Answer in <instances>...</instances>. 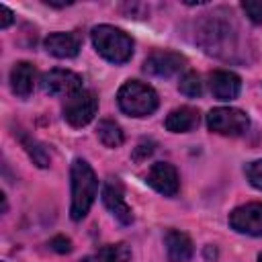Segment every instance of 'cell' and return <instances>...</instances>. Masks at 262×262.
<instances>
[{"label": "cell", "instance_id": "7402d4cb", "mask_svg": "<svg viewBox=\"0 0 262 262\" xmlns=\"http://www.w3.org/2000/svg\"><path fill=\"white\" fill-rule=\"evenodd\" d=\"M242 8L254 25H262V0H244Z\"/></svg>", "mask_w": 262, "mask_h": 262}, {"label": "cell", "instance_id": "4fadbf2b", "mask_svg": "<svg viewBox=\"0 0 262 262\" xmlns=\"http://www.w3.org/2000/svg\"><path fill=\"white\" fill-rule=\"evenodd\" d=\"M229 35H231V29L225 23L217 20V18H209L203 25V29H201V37L207 39L203 45L207 47L209 53H215V55H221L223 53L221 47H227Z\"/></svg>", "mask_w": 262, "mask_h": 262}, {"label": "cell", "instance_id": "4316f807", "mask_svg": "<svg viewBox=\"0 0 262 262\" xmlns=\"http://www.w3.org/2000/svg\"><path fill=\"white\" fill-rule=\"evenodd\" d=\"M205 256H207V258H215V256H217V250H215V248H211V246H207Z\"/></svg>", "mask_w": 262, "mask_h": 262}, {"label": "cell", "instance_id": "d6986e66", "mask_svg": "<svg viewBox=\"0 0 262 262\" xmlns=\"http://www.w3.org/2000/svg\"><path fill=\"white\" fill-rule=\"evenodd\" d=\"M96 133H98V139L102 141V145H106V147H119L125 139L121 127L111 119H102L96 127Z\"/></svg>", "mask_w": 262, "mask_h": 262}, {"label": "cell", "instance_id": "3957f363", "mask_svg": "<svg viewBox=\"0 0 262 262\" xmlns=\"http://www.w3.org/2000/svg\"><path fill=\"white\" fill-rule=\"evenodd\" d=\"M117 102L119 108L129 117H147L158 108L160 100L151 86L139 80H129L119 88Z\"/></svg>", "mask_w": 262, "mask_h": 262}, {"label": "cell", "instance_id": "cb8c5ba5", "mask_svg": "<svg viewBox=\"0 0 262 262\" xmlns=\"http://www.w3.org/2000/svg\"><path fill=\"white\" fill-rule=\"evenodd\" d=\"M49 248L57 254H68L72 252V242L66 237V235H55L51 242H49Z\"/></svg>", "mask_w": 262, "mask_h": 262}, {"label": "cell", "instance_id": "e0dca14e", "mask_svg": "<svg viewBox=\"0 0 262 262\" xmlns=\"http://www.w3.org/2000/svg\"><path fill=\"white\" fill-rule=\"evenodd\" d=\"M14 135L18 137L20 145L25 147V151L29 154V158L33 160V164H35V166H39V168H47V166H49L51 158H49V151L45 149V145H43V143H39V141H37L33 135L25 133L23 129L14 131Z\"/></svg>", "mask_w": 262, "mask_h": 262}, {"label": "cell", "instance_id": "8fae6325", "mask_svg": "<svg viewBox=\"0 0 262 262\" xmlns=\"http://www.w3.org/2000/svg\"><path fill=\"white\" fill-rule=\"evenodd\" d=\"M209 86H211V92L217 100H233V98L239 96L242 80L233 72L217 70L209 76Z\"/></svg>", "mask_w": 262, "mask_h": 262}, {"label": "cell", "instance_id": "9c48e42d", "mask_svg": "<svg viewBox=\"0 0 262 262\" xmlns=\"http://www.w3.org/2000/svg\"><path fill=\"white\" fill-rule=\"evenodd\" d=\"M186 66V59L180 53L174 51H154L145 63H143V72L158 76V78H170L174 74H178L182 68Z\"/></svg>", "mask_w": 262, "mask_h": 262}, {"label": "cell", "instance_id": "277c9868", "mask_svg": "<svg viewBox=\"0 0 262 262\" xmlns=\"http://www.w3.org/2000/svg\"><path fill=\"white\" fill-rule=\"evenodd\" d=\"M207 127L215 133L229 135V137H239L248 131L250 119L244 111L233 108V106H217L207 115Z\"/></svg>", "mask_w": 262, "mask_h": 262}, {"label": "cell", "instance_id": "83f0119b", "mask_svg": "<svg viewBox=\"0 0 262 262\" xmlns=\"http://www.w3.org/2000/svg\"><path fill=\"white\" fill-rule=\"evenodd\" d=\"M258 262H262V254H260V256H258Z\"/></svg>", "mask_w": 262, "mask_h": 262}, {"label": "cell", "instance_id": "7a4b0ae2", "mask_svg": "<svg viewBox=\"0 0 262 262\" xmlns=\"http://www.w3.org/2000/svg\"><path fill=\"white\" fill-rule=\"evenodd\" d=\"M92 43L96 51L111 63H125L133 55V39L111 25H98L92 29Z\"/></svg>", "mask_w": 262, "mask_h": 262}, {"label": "cell", "instance_id": "5bb4252c", "mask_svg": "<svg viewBox=\"0 0 262 262\" xmlns=\"http://www.w3.org/2000/svg\"><path fill=\"white\" fill-rule=\"evenodd\" d=\"M164 242H166V252H168V260L170 262H186V260H190L194 248H192L190 237L184 231L168 229Z\"/></svg>", "mask_w": 262, "mask_h": 262}, {"label": "cell", "instance_id": "7c38bea8", "mask_svg": "<svg viewBox=\"0 0 262 262\" xmlns=\"http://www.w3.org/2000/svg\"><path fill=\"white\" fill-rule=\"evenodd\" d=\"M43 47L53 57L70 59V57H76L80 51V37L76 33H51L43 41Z\"/></svg>", "mask_w": 262, "mask_h": 262}, {"label": "cell", "instance_id": "44dd1931", "mask_svg": "<svg viewBox=\"0 0 262 262\" xmlns=\"http://www.w3.org/2000/svg\"><path fill=\"white\" fill-rule=\"evenodd\" d=\"M244 172H246V176H248L250 184H252L254 188L262 190V160H256V162L246 164Z\"/></svg>", "mask_w": 262, "mask_h": 262}, {"label": "cell", "instance_id": "30bf717a", "mask_svg": "<svg viewBox=\"0 0 262 262\" xmlns=\"http://www.w3.org/2000/svg\"><path fill=\"white\" fill-rule=\"evenodd\" d=\"M147 184L164 196H176L178 186H180L178 172L168 162H156V164H151V168L147 172Z\"/></svg>", "mask_w": 262, "mask_h": 262}, {"label": "cell", "instance_id": "2e32d148", "mask_svg": "<svg viewBox=\"0 0 262 262\" xmlns=\"http://www.w3.org/2000/svg\"><path fill=\"white\" fill-rule=\"evenodd\" d=\"M196 125H199V111H194L192 106L174 108L166 117V129L172 133H186L192 131Z\"/></svg>", "mask_w": 262, "mask_h": 262}, {"label": "cell", "instance_id": "9a60e30c", "mask_svg": "<svg viewBox=\"0 0 262 262\" xmlns=\"http://www.w3.org/2000/svg\"><path fill=\"white\" fill-rule=\"evenodd\" d=\"M35 68L29 61H18L14 63V68L10 70V88L16 96L27 98L33 92L35 86Z\"/></svg>", "mask_w": 262, "mask_h": 262}, {"label": "cell", "instance_id": "ffe728a7", "mask_svg": "<svg viewBox=\"0 0 262 262\" xmlns=\"http://www.w3.org/2000/svg\"><path fill=\"white\" fill-rule=\"evenodd\" d=\"M178 90H180L184 96H188V98L201 96V92H203V82H201L199 74L186 72V74L180 78V82H178Z\"/></svg>", "mask_w": 262, "mask_h": 262}, {"label": "cell", "instance_id": "52a82bcc", "mask_svg": "<svg viewBox=\"0 0 262 262\" xmlns=\"http://www.w3.org/2000/svg\"><path fill=\"white\" fill-rule=\"evenodd\" d=\"M229 225L237 233L262 235V203H248L229 213Z\"/></svg>", "mask_w": 262, "mask_h": 262}, {"label": "cell", "instance_id": "8992f818", "mask_svg": "<svg viewBox=\"0 0 262 262\" xmlns=\"http://www.w3.org/2000/svg\"><path fill=\"white\" fill-rule=\"evenodd\" d=\"M41 86L51 96H72L82 90V78L70 70H49L41 78Z\"/></svg>", "mask_w": 262, "mask_h": 262}, {"label": "cell", "instance_id": "6da1fadb", "mask_svg": "<svg viewBox=\"0 0 262 262\" xmlns=\"http://www.w3.org/2000/svg\"><path fill=\"white\" fill-rule=\"evenodd\" d=\"M70 178H72V207H70V215L74 221H80L88 215L96 192H98V178L94 174V170L90 168V164L82 158H76L72 162V170H70Z\"/></svg>", "mask_w": 262, "mask_h": 262}, {"label": "cell", "instance_id": "d4e9b609", "mask_svg": "<svg viewBox=\"0 0 262 262\" xmlns=\"http://www.w3.org/2000/svg\"><path fill=\"white\" fill-rule=\"evenodd\" d=\"M14 20V14L12 10L6 6V4H0V29H8Z\"/></svg>", "mask_w": 262, "mask_h": 262}, {"label": "cell", "instance_id": "5b68a950", "mask_svg": "<svg viewBox=\"0 0 262 262\" xmlns=\"http://www.w3.org/2000/svg\"><path fill=\"white\" fill-rule=\"evenodd\" d=\"M98 111V98L92 90H80L66 98L63 104V119L72 127H84L88 125Z\"/></svg>", "mask_w": 262, "mask_h": 262}, {"label": "cell", "instance_id": "ac0fdd59", "mask_svg": "<svg viewBox=\"0 0 262 262\" xmlns=\"http://www.w3.org/2000/svg\"><path fill=\"white\" fill-rule=\"evenodd\" d=\"M129 256H131L129 248L125 244H117V246H106V248L98 250L96 254L82 258L80 262H127Z\"/></svg>", "mask_w": 262, "mask_h": 262}, {"label": "cell", "instance_id": "ba28073f", "mask_svg": "<svg viewBox=\"0 0 262 262\" xmlns=\"http://www.w3.org/2000/svg\"><path fill=\"white\" fill-rule=\"evenodd\" d=\"M102 203L121 225H131L133 223V213H131V207L125 203V192H123V184L119 182V178H108L104 182Z\"/></svg>", "mask_w": 262, "mask_h": 262}, {"label": "cell", "instance_id": "603a6c76", "mask_svg": "<svg viewBox=\"0 0 262 262\" xmlns=\"http://www.w3.org/2000/svg\"><path fill=\"white\" fill-rule=\"evenodd\" d=\"M154 147H156V143H154L151 139H141V141L137 143V147L133 149V160H135V162H143L147 156H151Z\"/></svg>", "mask_w": 262, "mask_h": 262}, {"label": "cell", "instance_id": "484cf974", "mask_svg": "<svg viewBox=\"0 0 262 262\" xmlns=\"http://www.w3.org/2000/svg\"><path fill=\"white\" fill-rule=\"evenodd\" d=\"M45 4H49V6H55V8H63V6H70L72 2H53V0H45Z\"/></svg>", "mask_w": 262, "mask_h": 262}]
</instances>
